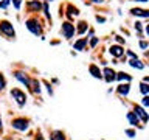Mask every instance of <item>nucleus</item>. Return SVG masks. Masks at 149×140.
Masks as SVG:
<instances>
[{
    "mask_svg": "<svg viewBox=\"0 0 149 140\" xmlns=\"http://www.w3.org/2000/svg\"><path fill=\"white\" fill-rule=\"evenodd\" d=\"M0 33H2L5 37H8V39H11V37L16 36L13 25H11L8 20H2V22H0Z\"/></svg>",
    "mask_w": 149,
    "mask_h": 140,
    "instance_id": "f257e3e1",
    "label": "nucleus"
},
{
    "mask_svg": "<svg viewBox=\"0 0 149 140\" xmlns=\"http://www.w3.org/2000/svg\"><path fill=\"white\" fill-rule=\"evenodd\" d=\"M26 28L33 33V34H36V36L42 33V27L39 25L37 19H28V20H26Z\"/></svg>",
    "mask_w": 149,
    "mask_h": 140,
    "instance_id": "f03ea898",
    "label": "nucleus"
},
{
    "mask_svg": "<svg viewBox=\"0 0 149 140\" xmlns=\"http://www.w3.org/2000/svg\"><path fill=\"white\" fill-rule=\"evenodd\" d=\"M11 97L17 101L19 106H23L26 103V95L22 90H19V89H13V90H11Z\"/></svg>",
    "mask_w": 149,
    "mask_h": 140,
    "instance_id": "7ed1b4c3",
    "label": "nucleus"
},
{
    "mask_svg": "<svg viewBox=\"0 0 149 140\" xmlns=\"http://www.w3.org/2000/svg\"><path fill=\"white\" fill-rule=\"evenodd\" d=\"M62 34L65 39H72L74 34V25H72L70 22H64L62 23Z\"/></svg>",
    "mask_w": 149,
    "mask_h": 140,
    "instance_id": "20e7f679",
    "label": "nucleus"
},
{
    "mask_svg": "<svg viewBox=\"0 0 149 140\" xmlns=\"http://www.w3.org/2000/svg\"><path fill=\"white\" fill-rule=\"evenodd\" d=\"M13 128L17 129V131L28 129V120H25V118H16V120L13 121Z\"/></svg>",
    "mask_w": 149,
    "mask_h": 140,
    "instance_id": "39448f33",
    "label": "nucleus"
},
{
    "mask_svg": "<svg viewBox=\"0 0 149 140\" xmlns=\"http://www.w3.org/2000/svg\"><path fill=\"white\" fill-rule=\"evenodd\" d=\"M14 76H16V79H19V81H20L25 87H30V86H31V84H30V83H31V81H30V78H28L25 73H22V72H16V73H14Z\"/></svg>",
    "mask_w": 149,
    "mask_h": 140,
    "instance_id": "423d86ee",
    "label": "nucleus"
},
{
    "mask_svg": "<svg viewBox=\"0 0 149 140\" xmlns=\"http://www.w3.org/2000/svg\"><path fill=\"white\" fill-rule=\"evenodd\" d=\"M102 75H106L104 79H106L107 83H112V81H115V79H116V73H115L112 69H109V67H106V69H104Z\"/></svg>",
    "mask_w": 149,
    "mask_h": 140,
    "instance_id": "0eeeda50",
    "label": "nucleus"
},
{
    "mask_svg": "<svg viewBox=\"0 0 149 140\" xmlns=\"http://www.w3.org/2000/svg\"><path fill=\"white\" fill-rule=\"evenodd\" d=\"M109 51H110V55H112V56H115V58H121V56L124 55L123 47H120V45H112Z\"/></svg>",
    "mask_w": 149,
    "mask_h": 140,
    "instance_id": "6e6552de",
    "label": "nucleus"
},
{
    "mask_svg": "<svg viewBox=\"0 0 149 140\" xmlns=\"http://www.w3.org/2000/svg\"><path fill=\"white\" fill-rule=\"evenodd\" d=\"M130 14H134V16H140V17H148L149 16V11H148V9L134 8V9H130Z\"/></svg>",
    "mask_w": 149,
    "mask_h": 140,
    "instance_id": "1a4fd4ad",
    "label": "nucleus"
},
{
    "mask_svg": "<svg viewBox=\"0 0 149 140\" xmlns=\"http://www.w3.org/2000/svg\"><path fill=\"white\" fill-rule=\"evenodd\" d=\"M134 114H135V115H138L140 118H141V120L144 121V123H146V121H148V114H146V112H144V109H143V107L137 106V107H135V112H134Z\"/></svg>",
    "mask_w": 149,
    "mask_h": 140,
    "instance_id": "9d476101",
    "label": "nucleus"
},
{
    "mask_svg": "<svg viewBox=\"0 0 149 140\" xmlns=\"http://www.w3.org/2000/svg\"><path fill=\"white\" fill-rule=\"evenodd\" d=\"M88 70H90V73H92V76H95V78H102V73H101V70L96 67L95 64H92L90 67H88Z\"/></svg>",
    "mask_w": 149,
    "mask_h": 140,
    "instance_id": "9b49d317",
    "label": "nucleus"
},
{
    "mask_svg": "<svg viewBox=\"0 0 149 140\" xmlns=\"http://www.w3.org/2000/svg\"><path fill=\"white\" fill-rule=\"evenodd\" d=\"M129 64L132 65L134 69H138V70H141V69L144 67V64H141V61H140V59H137V58H132V59L129 61Z\"/></svg>",
    "mask_w": 149,
    "mask_h": 140,
    "instance_id": "f8f14e48",
    "label": "nucleus"
},
{
    "mask_svg": "<svg viewBox=\"0 0 149 140\" xmlns=\"http://www.w3.org/2000/svg\"><path fill=\"white\" fill-rule=\"evenodd\" d=\"M50 140H65V135H64L62 131H54V132L51 134Z\"/></svg>",
    "mask_w": 149,
    "mask_h": 140,
    "instance_id": "ddd939ff",
    "label": "nucleus"
},
{
    "mask_svg": "<svg viewBox=\"0 0 149 140\" xmlns=\"http://www.w3.org/2000/svg\"><path fill=\"white\" fill-rule=\"evenodd\" d=\"M86 44H87V37H82V39H79L76 44H74V50H84Z\"/></svg>",
    "mask_w": 149,
    "mask_h": 140,
    "instance_id": "4468645a",
    "label": "nucleus"
},
{
    "mask_svg": "<svg viewBox=\"0 0 149 140\" xmlns=\"http://www.w3.org/2000/svg\"><path fill=\"white\" fill-rule=\"evenodd\" d=\"M118 93L120 95H127L129 93V84H120L118 86Z\"/></svg>",
    "mask_w": 149,
    "mask_h": 140,
    "instance_id": "2eb2a0df",
    "label": "nucleus"
},
{
    "mask_svg": "<svg viewBox=\"0 0 149 140\" xmlns=\"http://www.w3.org/2000/svg\"><path fill=\"white\" fill-rule=\"evenodd\" d=\"M116 79H120V81H130V75H127V73H124V72H120V73H116Z\"/></svg>",
    "mask_w": 149,
    "mask_h": 140,
    "instance_id": "dca6fc26",
    "label": "nucleus"
},
{
    "mask_svg": "<svg viewBox=\"0 0 149 140\" xmlns=\"http://www.w3.org/2000/svg\"><path fill=\"white\" fill-rule=\"evenodd\" d=\"M28 8H30V11H39V9H40V3L37 2V0H34V2L28 3Z\"/></svg>",
    "mask_w": 149,
    "mask_h": 140,
    "instance_id": "f3484780",
    "label": "nucleus"
},
{
    "mask_svg": "<svg viewBox=\"0 0 149 140\" xmlns=\"http://www.w3.org/2000/svg\"><path fill=\"white\" fill-rule=\"evenodd\" d=\"M127 120L130 121V125H134V126L138 125V118H137V115H135L134 112H129L127 114Z\"/></svg>",
    "mask_w": 149,
    "mask_h": 140,
    "instance_id": "a211bd4d",
    "label": "nucleus"
},
{
    "mask_svg": "<svg viewBox=\"0 0 149 140\" xmlns=\"http://www.w3.org/2000/svg\"><path fill=\"white\" fill-rule=\"evenodd\" d=\"M78 14H79L78 9H76V8H73L72 5H68V13H67V16H68L70 19H72L73 16H78Z\"/></svg>",
    "mask_w": 149,
    "mask_h": 140,
    "instance_id": "6ab92c4d",
    "label": "nucleus"
},
{
    "mask_svg": "<svg viewBox=\"0 0 149 140\" xmlns=\"http://www.w3.org/2000/svg\"><path fill=\"white\" fill-rule=\"evenodd\" d=\"M86 30H87V22H79L78 23V33H79V34H82Z\"/></svg>",
    "mask_w": 149,
    "mask_h": 140,
    "instance_id": "aec40b11",
    "label": "nucleus"
},
{
    "mask_svg": "<svg viewBox=\"0 0 149 140\" xmlns=\"http://www.w3.org/2000/svg\"><path fill=\"white\" fill-rule=\"evenodd\" d=\"M30 84H33V92H34V93H40V87H39L37 79H33V83H30Z\"/></svg>",
    "mask_w": 149,
    "mask_h": 140,
    "instance_id": "412c9836",
    "label": "nucleus"
},
{
    "mask_svg": "<svg viewBox=\"0 0 149 140\" xmlns=\"http://www.w3.org/2000/svg\"><path fill=\"white\" fill-rule=\"evenodd\" d=\"M140 90H141L143 95H148V93H149V86H148L146 83H143L141 86H140Z\"/></svg>",
    "mask_w": 149,
    "mask_h": 140,
    "instance_id": "4be33fe9",
    "label": "nucleus"
},
{
    "mask_svg": "<svg viewBox=\"0 0 149 140\" xmlns=\"http://www.w3.org/2000/svg\"><path fill=\"white\" fill-rule=\"evenodd\" d=\"M9 2H11V0H2V2H0V8H2V9H6L8 5H9Z\"/></svg>",
    "mask_w": 149,
    "mask_h": 140,
    "instance_id": "5701e85b",
    "label": "nucleus"
},
{
    "mask_svg": "<svg viewBox=\"0 0 149 140\" xmlns=\"http://www.w3.org/2000/svg\"><path fill=\"white\" fill-rule=\"evenodd\" d=\"M5 84H6V83H5V78H3V75L0 73V90H3V89H5Z\"/></svg>",
    "mask_w": 149,
    "mask_h": 140,
    "instance_id": "b1692460",
    "label": "nucleus"
},
{
    "mask_svg": "<svg viewBox=\"0 0 149 140\" xmlns=\"http://www.w3.org/2000/svg\"><path fill=\"white\" fill-rule=\"evenodd\" d=\"M143 106H144V107H148V106H149V98H148V97H144V98H143Z\"/></svg>",
    "mask_w": 149,
    "mask_h": 140,
    "instance_id": "393cba45",
    "label": "nucleus"
},
{
    "mask_svg": "<svg viewBox=\"0 0 149 140\" xmlns=\"http://www.w3.org/2000/svg\"><path fill=\"white\" fill-rule=\"evenodd\" d=\"M13 3H14V6H16V9L20 8V0H13Z\"/></svg>",
    "mask_w": 149,
    "mask_h": 140,
    "instance_id": "a878e982",
    "label": "nucleus"
},
{
    "mask_svg": "<svg viewBox=\"0 0 149 140\" xmlns=\"http://www.w3.org/2000/svg\"><path fill=\"white\" fill-rule=\"evenodd\" d=\"M96 22H100V23H104V22H106V19H104V17H101V16H96Z\"/></svg>",
    "mask_w": 149,
    "mask_h": 140,
    "instance_id": "bb28decb",
    "label": "nucleus"
},
{
    "mask_svg": "<svg viewBox=\"0 0 149 140\" xmlns=\"http://www.w3.org/2000/svg\"><path fill=\"white\" fill-rule=\"evenodd\" d=\"M140 47H141V48H148V42L146 41H141V42H140Z\"/></svg>",
    "mask_w": 149,
    "mask_h": 140,
    "instance_id": "cd10ccee",
    "label": "nucleus"
},
{
    "mask_svg": "<svg viewBox=\"0 0 149 140\" xmlns=\"http://www.w3.org/2000/svg\"><path fill=\"white\" fill-rule=\"evenodd\" d=\"M126 134H127L129 137H134V135H135V132H134L132 129H127V131H126Z\"/></svg>",
    "mask_w": 149,
    "mask_h": 140,
    "instance_id": "c85d7f7f",
    "label": "nucleus"
},
{
    "mask_svg": "<svg viewBox=\"0 0 149 140\" xmlns=\"http://www.w3.org/2000/svg\"><path fill=\"white\" fill-rule=\"evenodd\" d=\"M96 44H98V37H93V39H92V42H90V45H92V47H95Z\"/></svg>",
    "mask_w": 149,
    "mask_h": 140,
    "instance_id": "c756f323",
    "label": "nucleus"
},
{
    "mask_svg": "<svg viewBox=\"0 0 149 140\" xmlns=\"http://www.w3.org/2000/svg\"><path fill=\"white\" fill-rule=\"evenodd\" d=\"M44 11H45V16H47V17L50 19V13H48V6H47V5L44 6Z\"/></svg>",
    "mask_w": 149,
    "mask_h": 140,
    "instance_id": "7c9ffc66",
    "label": "nucleus"
},
{
    "mask_svg": "<svg viewBox=\"0 0 149 140\" xmlns=\"http://www.w3.org/2000/svg\"><path fill=\"white\" fill-rule=\"evenodd\" d=\"M116 41H118L120 44H123V42H124V39H123V37H120V36H116Z\"/></svg>",
    "mask_w": 149,
    "mask_h": 140,
    "instance_id": "2f4dec72",
    "label": "nucleus"
},
{
    "mask_svg": "<svg viewBox=\"0 0 149 140\" xmlns=\"http://www.w3.org/2000/svg\"><path fill=\"white\" fill-rule=\"evenodd\" d=\"M93 3H101V2H104V0H92Z\"/></svg>",
    "mask_w": 149,
    "mask_h": 140,
    "instance_id": "473e14b6",
    "label": "nucleus"
},
{
    "mask_svg": "<svg viewBox=\"0 0 149 140\" xmlns=\"http://www.w3.org/2000/svg\"><path fill=\"white\" fill-rule=\"evenodd\" d=\"M36 140H44V137H42V135L39 134V135H37V137H36Z\"/></svg>",
    "mask_w": 149,
    "mask_h": 140,
    "instance_id": "72a5a7b5",
    "label": "nucleus"
},
{
    "mask_svg": "<svg viewBox=\"0 0 149 140\" xmlns=\"http://www.w3.org/2000/svg\"><path fill=\"white\" fill-rule=\"evenodd\" d=\"M135 2H148V0H135Z\"/></svg>",
    "mask_w": 149,
    "mask_h": 140,
    "instance_id": "f704fd0d",
    "label": "nucleus"
},
{
    "mask_svg": "<svg viewBox=\"0 0 149 140\" xmlns=\"http://www.w3.org/2000/svg\"><path fill=\"white\" fill-rule=\"evenodd\" d=\"M0 131H2V118H0Z\"/></svg>",
    "mask_w": 149,
    "mask_h": 140,
    "instance_id": "c9c22d12",
    "label": "nucleus"
},
{
    "mask_svg": "<svg viewBox=\"0 0 149 140\" xmlns=\"http://www.w3.org/2000/svg\"><path fill=\"white\" fill-rule=\"evenodd\" d=\"M50 2H51V0H50Z\"/></svg>",
    "mask_w": 149,
    "mask_h": 140,
    "instance_id": "e433bc0d",
    "label": "nucleus"
}]
</instances>
